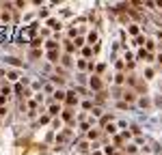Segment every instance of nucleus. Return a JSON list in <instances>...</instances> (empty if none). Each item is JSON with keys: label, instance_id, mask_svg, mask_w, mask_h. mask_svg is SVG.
Listing matches in <instances>:
<instances>
[{"label": "nucleus", "instance_id": "obj_8", "mask_svg": "<svg viewBox=\"0 0 162 155\" xmlns=\"http://www.w3.org/2000/svg\"><path fill=\"white\" fill-rule=\"evenodd\" d=\"M45 58H48L50 63H58L61 60V54H58V50H52V52H45Z\"/></svg>", "mask_w": 162, "mask_h": 155}, {"label": "nucleus", "instance_id": "obj_39", "mask_svg": "<svg viewBox=\"0 0 162 155\" xmlns=\"http://www.w3.org/2000/svg\"><path fill=\"white\" fill-rule=\"evenodd\" d=\"M5 103H7V95H0V108H2Z\"/></svg>", "mask_w": 162, "mask_h": 155}, {"label": "nucleus", "instance_id": "obj_12", "mask_svg": "<svg viewBox=\"0 0 162 155\" xmlns=\"http://www.w3.org/2000/svg\"><path fill=\"white\" fill-rule=\"evenodd\" d=\"M65 97H67V93H65V91H61V88L52 93V99H54L56 103H61V101H65Z\"/></svg>", "mask_w": 162, "mask_h": 155}, {"label": "nucleus", "instance_id": "obj_18", "mask_svg": "<svg viewBox=\"0 0 162 155\" xmlns=\"http://www.w3.org/2000/svg\"><path fill=\"white\" fill-rule=\"evenodd\" d=\"M95 54V52H93V47H91V45H86V47H82V56H84V60H89L91 56H93Z\"/></svg>", "mask_w": 162, "mask_h": 155}, {"label": "nucleus", "instance_id": "obj_14", "mask_svg": "<svg viewBox=\"0 0 162 155\" xmlns=\"http://www.w3.org/2000/svg\"><path fill=\"white\" fill-rule=\"evenodd\" d=\"M61 47V43L56 41V39H48V41H45V50H48V52H52V50H58Z\"/></svg>", "mask_w": 162, "mask_h": 155}, {"label": "nucleus", "instance_id": "obj_41", "mask_svg": "<svg viewBox=\"0 0 162 155\" xmlns=\"http://www.w3.org/2000/svg\"><path fill=\"white\" fill-rule=\"evenodd\" d=\"M123 142V136H114V144H121Z\"/></svg>", "mask_w": 162, "mask_h": 155}, {"label": "nucleus", "instance_id": "obj_4", "mask_svg": "<svg viewBox=\"0 0 162 155\" xmlns=\"http://www.w3.org/2000/svg\"><path fill=\"white\" fill-rule=\"evenodd\" d=\"M65 103H67V108H74V106H78V97H76V93H74V91H69V93H67Z\"/></svg>", "mask_w": 162, "mask_h": 155}, {"label": "nucleus", "instance_id": "obj_25", "mask_svg": "<svg viewBox=\"0 0 162 155\" xmlns=\"http://www.w3.org/2000/svg\"><path fill=\"white\" fill-rule=\"evenodd\" d=\"M50 80H52V84H58V86H63V84H65V80H63V78H58V75H52Z\"/></svg>", "mask_w": 162, "mask_h": 155}, {"label": "nucleus", "instance_id": "obj_30", "mask_svg": "<svg viewBox=\"0 0 162 155\" xmlns=\"http://www.w3.org/2000/svg\"><path fill=\"white\" fill-rule=\"evenodd\" d=\"M0 95H11V86H9V82L2 84V93H0Z\"/></svg>", "mask_w": 162, "mask_h": 155}, {"label": "nucleus", "instance_id": "obj_28", "mask_svg": "<svg viewBox=\"0 0 162 155\" xmlns=\"http://www.w3.org/2000/svg\"><path fill=\"white\" fill-rule=\"evenodd\" d=\"M145 50H147L149 54H151V52L156 50V41H147V43H145Z\"/></svg>", "mask_w": 162, "mask_h": 155}, {"label": "nucleus", "instance_id": "obj_7", "mask_svg": "<svg viewBox=\"0 0 162 155\" xmlns=\"http://www.w3.org/2000/svg\"><path fill=\"white\" fill-rule=\"evenodd\" d=\"M112 82H114V86H123V84H128V75L125 73H117Z\"/></svg>", "mask_w": 162, "mask_h": 155}, {"label": "nucleus", "instance_id": "obj_9", "mask_svg": "<svg viewBox=\"0 0 162 155\" xmlns=\"http://www.w3.org/2000/svg\"><path fill=\"white\" fill-rule=\"evenodd\" d=\"M69 138H72V129H63V132L56 136V144H58V142H65V140H69Z\"/></svg>", "mask_w": 162, "mask_h": 155}, {"label": "nucleus", "instance_id": "obj_13", "mask_svg": "<svg viewBox=\"0 0 162 155\" xmlns=\"http://www.w3.org/2000/svg\"><path fill=\"white\" fill-rule=\"evenodd\" d=\"M76 149H78V153H89L91 144H89V140H80V142L76 144Z\"/></svg>", "mask_w": 162, "mask_h": 155}, {"label": "nucleus", "instance_id": "obj_17", "mask_svg": "<svg viewBox=\"0 0 162 155\" xmlns=\"http://www.w3.org/2000/svg\"><path fill=\"white\" fill-rule=\"evenodd\" d=\"M138 106H141V108H151V101H149V97L145 95V97H138Z\"/></svg>", "mask_w": 162, "mask_h": 155}, {"label": "nucleus", "instance_id": "obj_22", "mask_svg": "<svg viewBox=\"0 0 162 155\" xmlns=\"http://www.w3.org/2000/svg\"><path fill=\"white\" fill-rule=\"evenodd\" d=\"M41 43H43V39H41V37H35V39L30 41V47H33V50H39Z\"/></svg>", "mask_w": 162, "mask_h": 155}, {"label": "nucleus", "instance_id": "obj_32", "mask_svg": "<svg viewBox=\"0 0 162 155\" xmlns=\"http://www.w3.org/2000/svg\"><path fill=\"white\" fill-rule=\"evenodd\" d=\"M39 56H41V50H33L30 52V60H37Z\"/></svg>", "mask_w": 162, "mask_h": 155}, {"label": "nucleus", "instance_id": "obj_31", "mask_svg": "<svg viewBox=\"0 0 162 155\" xmlns=\"http://www.w3.org/2000/svg\"><path fill=\"white\" fill-rule=\"evenodd\" d=\"M117 108H119V110H130L132 106H130V103H125V101H119V103H117Z\"/></svg>", "mask_w": 162, "mask_h": 155}, {"label": "nucleus", "instance_id": "obj_33", "mask_svg": "<svg viewBox=\"0 0 162 155\" xmlns=\"http://www.w3.org/2000/svg\"><path fill=\"white\" fill-rule=\"evenodd\" d=\"M130 134L138 136V134H141V127H138V125H132V127H130Z\"/></svg>", "mask_w": 162, "mask_h": 155}, {"label": "nucleus", "instance_id": "obj_15", "mask_svg": "<svg viewBox=\"0 0 162 155\" xmlns=\"http://www.w3.org/2000/svg\"><path fill=\"white\" fill-rule=\"evenodd\" d=\"M63 110H61V106H58V103H52V106H50V110H48V116H58Z\"/></svg>", "mask_w": 162, "mask_h": 155}, {"label": "nucleus", "instance_id": "obj_20", "mask_svg": "<svg viewBox=\"0 0 162 155\" xmlns=\"http://www.w3.org/2000/svg\"><path fill=\"white\" fill-rule=\"evenodd\" d=\"M117 129H119L117 125H112V123H110V125H106V127H104V134H108V136H112V134H117Z\"/></svg>", "mask_w": 162, "mask_h": 155}, {"label": "nucleus", "instance_id": "obj_2", "mask_svg": "<svg viewBox=\"0 0 162 155\" xmlns=\"http://www.w3.org/2000/svg\"><path fill=\"white\" fill-rule=\"evenodd\" d=\"M123 101H125V103H130V106H132L134 101H138L136 91H134V88H123Z\"/></svg>", "mask_w": 162, "mask_h": 155}, {"label": "nucleus", "instance_id": "obj_34", "mask_svg": "<svg viewBox=\"0 0 162 155\" xmlns=\"http://www.w3.org/2000/svg\"><path fill=\"white\" fill-rule=\"evenodd\" d=\"M74 45H76V47H84V39H82V37H76Z\"/></svg>", "mask_w": 162, "mask_h": 155}, {"label": "nucleus", "instance_id": "obj_10", "mask_svg": "<svg viewBox=\"0 0 162 155\" xmlns=\"http://www.w3.org/2000/svg\"><path fill=\"white\" fill-rule=\"evenodd\" d=\"M114 121V114H102V121H100V129H104L106 125H110Z\"/></svg>", "mask_w": 162, "mask_h": 155}, {"label": "nucleus", "instance_id": "obj_3", "mask_svg": "<svg viewBox=\"0 0 162 155\" xmlns=\"http://www.w3.org/2000/svg\"><path fill=\"white\" fill-rule=\"evenodd\" d=\"M45 26H48L50 30H61L63 28V22L56 19V17H50V19H45Z\"/></svg>", "mask_w": 162, "mask_h": 155}, {"label": "nucleus", "instance_id": "obj_11", "mask_svg": "<svg viewBox=\"0 0 162 155\" xmlns=\"http://www.w3.org/2000/svg\"><path fill=\"white\" fill-rule=\"evenodd\" d=\"M128 35L138 37V35H141V26H138V24H128Z\"/></svg>", "mask_w": 162, "mask_h": 155}, {"label": "nucleus", "instance_id": "obj_36", "mask_svg": "<svg viewBox=\"0 0 162 155\" xmlns=\"http://www.w3.org/2000/svg\"><path fill=\"white\" fill-rule=\"evenodd\" d=\"M9 19H11V13L5 11V13H2V22H9Z\"/></svg>", "mask_w": 162, "mask_h": 155}, {"label": "nucleus", "instance_id": "obj_40", "mask_svg": "<svg viewBox=\"0 0 162 155\" xmlns=\"http://www.w3.org/2000/svg\"><path fill=\"white\" fill-rule=\"evenodd\" d=\"M48 121H50V116H48V114H45V116H41V119H39V123H41V125H43V123H48Z\"/></svg>", "mask_w": 162, "mask_h": 155}, {"label": "nucleus", "instance_id": "obj_29", "mask_svg": "<svg viewBox=\"0 0 162 155\" xmlns=\"http://www.w3.org/2000/svg\"><path fill=\"white\" fill-rule=\"evenodd\" d=\"M39 17H43V19H50V9H41V11H39Z\"/></svg>", "mask_w": 162, "mask_h": 155}, {"label": "nucleus", "instance_id": "obj_24", "mask_svg": "<svg viewBox=\"0 0 162 155\" xmlns=\"http://www.w3.org/2000/svg\"><path fill=\"white\" fill-rule=\"evenodd\" d=\"M76 65H78V69H80V71H84V69L89 67V63H86L84 58H80V60H76Z\"/></svg>", "mask_w": 162, "mask_h": 155}, {"label": "nucleus", "instance_id": "obj_21", "mask_svg": "<svg viewBox=\"0 0 162 155\" xmlns=\"http://www.w3.org/2000/svg\"><path fill=\"white\" fill-rule=\"evenodd\" d=\"M63 43H65V50H67V54H72V52L76 50V45H74V41H72V39H65Z\"/></svg>", "mask_w": 162, "mask_h": 155}, {"label": "nucleus", "instance_id": "obj_1", "mask_svg": "<svg viewBox=\"0 0 162 155\" xmlns=\"http://www.w3.org/2000/svg\"><path fill=\"white\" fill-rule=\"evenodd\" d=\"M89 86L93 88V91H97V93H100V91L104 88V82H102V78H100L97 73H93V75L89 78Z\"/></svg>", "mask_w": 162, "mask_h": 155}, {"label": "nucleus", "instance_id": "obj_26", "mask_svg": "<svg viewBox=\"0 0 162 155\" xmlns=\"http://www.w3.org/2000/svg\"><path fill=\"white\" fill-rule=\"evenodd\" d=\"M13 91H15V95H19V97H22V93H24V84H22V82H17Z\"/></svg>", "mask_w": 162, "mask_h": 155}, {"label": "nucleus", "instance_id": "obj_16", "mask_svg": "<svg viewBox=\"0 0 162 155\" xmlns=\"http://www.w3.org/2000/svg\"><path fill=\"white\" fill-rule=\"evenodd\" d=\"M58 63H61L63 67H72V65H74V60H72V56H69V54H63Z\"/></svg>", "mask_w": 162, "mask_h": 155}, {"label": "nucleus", "instance_id": "obj_35", "mask_svg": "<svg viewBox=\"0 0 162 155\" xmlns=\"http://www.w3.org/2000/svg\"><path fill=\"white\" fill-rule=\"evenodd\" d=\"M123 151H125V153H130V155H132V153H136V144H128V146H125V149H123Z\"/></svg>", "mask_w": 162, "mask_h": 155}, {"label": "nucleus", "instance_id": "obj_6", "mask_svg": "<svg viewBox=\"0 0 162 155\" xmlns=\"http://www.w3.org/2000/svg\"><path fill=\"white\" fill-rule=\"evenodd\" d=\"M61 116H63L65 123H74V110H72V108H65V110L61 112Z\"/></svg>", "mask_w": 162, "mask_h": 155}, {"label": "nucleus", "instance_id": "obj_42", "mask_svg": "<svg viewBox=\"0 0 162 155\" xmlns=\"http://www.w3.org/2000/svg\"><path fill=\"white\" fill-rule=\"evenodd\" d=\"M158 63H160V65H162V54H158Z\"/></svg>", "mask_w": 162, "mask_h": 155}, {"label": "nucleus", "instance_id": "obj_37", "mask_svg": "<svg viewBox=\"0 0 162 155\" xmlns=\"http://www.w3.org/2000/svg\"><path fill=\"white\" fill-rule=\"evenodd\" d=\"M93 116H102V108H95L93 106Z\"/></svg>", "mask_w": 162, "mask_h": 155}, {"label": "nucleus", "instance_id": "obj_38", "mask_svg": "<svg viewBox=\"0 0 162 155\" xmlns=\"http://www.w3.org/2000/svg\"><path fill=\"white\" fill-rule=\"evenodd\" d=\"M145 75H147V80H151V78H153V69H147Z\"/></svg>", "mask_w": 162, "mask_h": 155}, {"label": "nucleus", "instance_id": "obj_5", "mask_svg": "<svg viewBox=\"0 0 162 155\" xmlns=\"http://www.w3.org/2000/svg\"><path fill=\"white\" fill-rule=\"evenodd\" d=\"M136 58H138V60H147V63H151V60H153V54H149L145 47H141V50H138V54H136Z\"/></svg>", "mask_w": 162, "mask_h": 155}, {"label": "nucleus", "instance_id": "obj_27", "mask_svg": "<svg viewBox=\"0 0 162 155\" xmlns=\"http://www.w3.org/2000/svg\"><path fill=\"white\" fill-rule=\"evenodd\" d=\"M104 153H106V155H117L114 146H110V144H106V146H104Z\"/></svg>", "mask_w": 162, "mask_h": 155}, {"label": "nucleus", "instance_id": "obj_23", "mask_svg": "<svg viewBox=\"0 0 162 155\" xmlns=\"http://www.w3.org/2000/svg\"><path fill=\"white\" fill-rule=\"evenodd\" d=\"M17 78H19V75H17V71H7V80H9V82H15Z\"/></svg>", "mask_w": 162, "mask_h": 155}, {"label": "nucleus", "instance_id": "obj_19", "mask_svg": "<svg viewBox=\"0 0 162 155\" xmlns=\"http://www.w3.org/2000/svg\"><path fill=\"white\" fill-rule=\"evenodd\" d=\"M100 138V129H89L86 132V140H97Z\"/></svg>", "mask_w": 162, "mask_h": 155}]
</instances>
